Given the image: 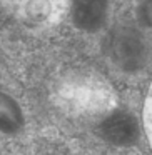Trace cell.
<instances>
[{"label": "cell", "instance_id": "6da1fadb", "mask_svg": "<svg viewBox=\"0 0 152 155\" xmlns=\"http://www.w3.org/2000/svg\"><path fill=\"white\" fill-rule=\"evenodd\" d=\"M5 2L24 18H30L34 22L57 20L64 7V0H5Z\"/></svg>", "mask_w": 152, "mask_h": 155}, {"label": "cell", "instance_id": "7a4b0ae2", "mask_svg": "<svg viewBox=\"0 0 152 155\" xmlns=\"http://www.w3.org/2000/svg\"><path fill=\"white\" fill-rule=\"evenodd\" d=\"M144 124H145V134H147L149 143H150V147H152V85H150V88H149L147 100H145Z\"/></svg>", "mask_w": 152, "mask_h": 155}]
</instances>
